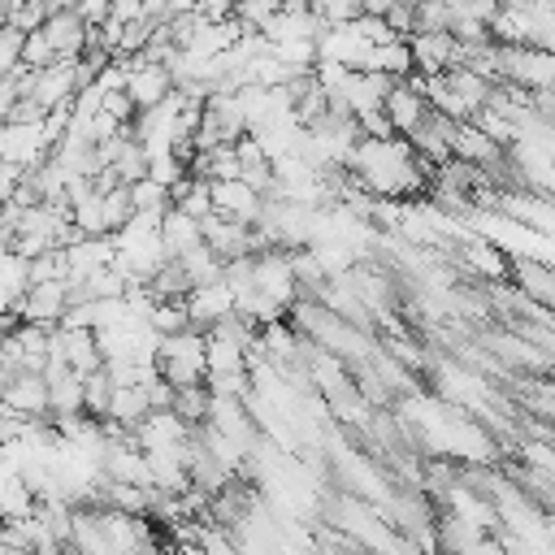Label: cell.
Segmentation results:
<instances>
[{
  "mask_svg": "<svg viewBox=\"0 0 555 555\" xmlns=\"http://www.w3.org/2000/svg\"><path fill=\"white\" fill-rule=\"evenodd\" d=\"M494 69L499 78L529 87V91L555 82V56L542 48H525V43H494Z\"/></svg>",
  "mask_w": 555,
  "mask_h": 555,
  "instance_id": "7a4b0ae2",
  "label": "cell"
},
{
  "mask_svg": "<svg viewBox=\"0 0 555 555\" xmlns=\"http://www.w3.org/2000/svg\"><path fill=\"white\" fill-rule=\"evenodd\" d=\"M408 48H412V65H416L421 74H442V69H451V56H455L451 30H412V35H408Z\"/></svg>",
  "mask_w": 555,
  "mask_h": 555,
  "instance_id": "7c38bea8",
  "label": "cell"
},
{
  "mask_svg": "<svg viewBox=\"0 0 555 555\" xmlns=\"http://www.w3.org/2000/svg\"><path fill=\"white\" fill-rule=\"evenodd\" d=\"M126 100L134 104V113L139 108H152V104H160L169 91H173V78H169V69L165 65H156V61H143V56H130V69H126Z\"/></svg>",
  "mask_w": 555,
  "mask_h": 555,
  "instance_id": "3957f363",
  "label": "cell"
},
{
  "mask_svg": "<svg viewBox=\"0 0 555 555\" xmlns=\"http://www.w3.org/2000/svg\"><path fill=\"white\" fill-rule=\"evenodd\" d=\"M356 130H360V139H386V134H395V130H390V117H386L382 108L356 113Z\"/></svg>",
  "mask_w": 555,
  "mask_h": 555,
  "instance_id": "f546056e",
  "label": "cell"
},
{
  "mask_svg": "<svg viewBox=\"0 0 555 555\" xmlns=\"http://www.w3.org/2000/svg\"><path fill=\"white\" fill-rule=\"evenodd\" d=\"M39 30H43V39L52 43L56 61H74V56L87 48V22H82L74 9H52Z\"/></svg>",
  "mask_w": 555,
  "mask_h": 555,
  "instance_id": "9c48e42d",
  "label": "cell"
},
{
  "mask_svg": "<svg viewBox=\"0 0 555 555\" xmlns=\"http://www.w3.org/2000/svg\"><path fill=\"white\" fill-rule=\"evenodd\" d=\"M65 308H69V286L65 282H35L13 304L17 321H30V325H56Z\"/></svg>",
  "mask_w": 555,
  "mask_h": 555,
  "instance_id": "277c9868",
  "label": "cell"
},
{
  "mask_svg": "<svg viewBox=\"0 0 555 555\" xmlns=\"http://www.w3.org/2000/svg\"><path fill=\"white\" fill-rule=\"evenodd\" d=\"M100 108H104L113 121H121V126L134 121V104L126 100V91H100Z\"/></svg>",
  "mask_w": 555,
  "mask_h": 555,
  "instance_id": "4dcf8cb0",
  "label": "cell"
},
{
  "mask_svg": "<svg viewBox=\"0 0 555 555\" xmlns=\"http://www.w3.org/2000/svg\"><path fill=\"white\" fill-rule=\"evenodd\" d=\"M208 199H212V212L217 217H230V221H243V225H251L256 217H260V204H264V195H256L247 182H238V178H221V182H208Z\"/></svg>",
  "mask_w": 555,
  "mask_h": 555,
  "instance_id": "8992f818",
  "label": "cell"
},
{
  "mask_svg": "<svg viewBox=\"0 0 555 555\" xmlns=\"http://www.w3.org/2000/svg\"><path fill=\"white\" fill-rule=\"evenodd\" d=\"M412 17H416L412 30H451V9H447V0H421V4L412 9Z\"/></svg>",
  "mask_w": 555,
  "mask_h": 555,
  "instance_id": "484cf974",
  "label": "cell"
},
{
  "mask_svg": "<svg viewBox=\"0 0 555 555\" xmlns=\"http://www.w3.org/2000/svg\"><path fill=\"white\" fill-rule=\"evenodd\" d=\"M182 173H186V165H182L173 152H156V156H147V178H156L160 186H173Z\"/></svg>",
  "mask_w": 555,
  "mask_h": 555,
  "instance_id": "83f0119b",
  "label": "cell"
},
{
  "mask_svg": "<svg viewBox=\"0 0 555 555\" xmlns=\"http://www.w3.org/2000/svg\"><path fill=\"white\" fill-rule=\"evenodd\" d=\"M108 395H113V382H108V373H104V364H100V369H91V373H82V412H87V416H95V421H104V408H108Z\"/></svg>",
  "mask_w": 555,
  "mask_h": 555,
  "instance_id": "7402d4cb",
  "label": "cell"
},
{
  "mask_svg": "<svg viewBox=\"0 0 555 555\" xmlns=\"http://www.w3.org/2000/svg\"><path fill=\"white\" fill-rule=\"evenodd\" d=\"M382 113L390 117V130H395V134H412V130L421 126V117L429 113V104H425L408 82H395V87L386 91V100H382Z\"/></svg>",
  "mask_w": 555,
  "mask_h": 555,
  "instance_id": "4fadbf2b",
  "label": "cell"
},
{
  "mask_svg": "<svg viewBox=\"0 0 555 555\" xmlns=\"http://www.w3.org/2000/svg\"><path fill=\"white\" fill-rule=\"evenodd\" d=\"M269 52L291 69H312V61H317V43L312 39H282V43H269Z\"/></svg>",
  "mask_w": 555,
  "mask_h": 555,
  "instance_id": "cb8c5ba5",
  "label": "cell"
},
{
  "mask_svg": "<svg viewBox=\"0 0 555 555\" xmlns=\"http://www.w3.org/2000/svg\"><path fill=\"white\" fill-rule=\"evenodd\" d=\"M451 156L455 160H468L477 169H499L507 160V152L494 139H486L473 121H455V130H451Z\"/></svg>",
  "mask_w": 555,
  "mask_h": 555,
  "instance_id": "30bf717a",
  "label": "cell"
},
{
  "mask_svg": "<svg viewBox=\"0 0 555 555\" xmlns=\"http://www.w3.org/2000/svg\"><path fill=\"white\" fill-rule=\"evenodd\" d=\"M152 369H156V377H165L169 386H195V382H204V334H199V330L165 334V338L156 343Z\"/></svg>",
  "mask_w": 555,
  "mask_h": 555,
  "instance_id": "6da1fadb",
  "label": "cell"
},
{
  "mask_svg": "<svg viewBox=\"0 0 555 555\" xmlns=\"http://www.w3.org/2000/svg\"><path fill=\"white\" fill-rule=\"evenodd\" d=\"M17 429H22V416H13L4 403H0V442H9V438H17Z\"/></svg>",
  "mask_w": 555,
  "mask_h": 555,
  "instance_id": "8d00e7d4",
  "label": "cell"
},
{
  "mask_svg": "<svg viewBox=\"0 0 555 555\" xmlns=\"http://www.w3.org/2000/svg\"><path fill=\"white\" fill-rule=\"evenodd\" d=\"M364 69H382V74H390L395 82H403L416 65H412V48H408V39H390V43H377L373 52H369V65Z\"/></svg>",
  "mask_w": 555,
  "mask_h": 555,
  "instance_id": "ac0fdd59",
  "label": "cell"
},
{
  "mask_svg": "<svg viewBox=\"0 0 555 555\" xmlns=\"http://www.w3.org/2000/svg\"><path fill=\"white\" fill-rule=\"evenodd\" d=\"M147 412H152V408H147V399H143V386H113L108 408H104V421H113L117 429L130 434Z\"/></svg>",
  "mask_w": 555,
  "mask_h": 555,
  "instance_id": "2e32d148",
  "label": "cell"
},
{
  "mask_svg": "<svg viewBox=\"0 0 555 555\" xmlns=\"http://www.w3.org/2000/svg\"><path fill=\"white\" fill-rule=\"evenodd\" d=\"M191 13H199L204 22H225L234 13V0H191Z\"/></svg>",
  "mask_w": 555,
  "mask_h": 555,
  "instance_id": "836d02e7",
  "label": "cell"
},
{
  "mask_svg": "<svg viewBox=\"0 0 555 555\" xmlns=\"http://www.w3.org/2000/svg\"><path fill=\"white\" fill-rule=\"evenodd\" d=\"M503 0H447L451 17H473V22H490L499 13Z\"/></svg>",
  "mask_w": 555,
  "mask_h": 555,
  "instance_id": "f1b7e54d",
  "label": "cell"
},
{
  "mask_svg": "<svg viewBox=\"0 0 555 555\" xmlns=\"http://www.w3.org/2000/svg\"><path fill=\"white\" fill-rule=\"evenodd\" d=\"M382 22H386V26H390V30L399 35V39H408V35H412V26H416L412 9H408V4H399V0H395V4H390V9L382 13Z\"/></svg>",
  "mask_w": 555,
  "mask_h": 555,
  "instance_id": "1f68e13d",
  "label": "cell"
},
{
  "mask_svg": "<svg viewBox=\"0 0 555 555\" xmlns=\"http://www.w3.org/2000/svg\"><path fill=\"white\" fill-rule=\"evenodd\" d=\"M199 234H204V243H208L221 260L251 256V225H243V221H230V217L208 212V217L199 221Z\"/></svg>",
  "mask_w": 555,
  "mask_h": 555,
  "instance_id": "8fae6325",
  "label": "cell"
},
{
  "mask_svg": "<svg viewBox=\"0 0 555 555\" xmlns=\"http://www.w3.org/2000/svg\"><path fill=\"white\" fill-rule=\"evenodd\" d=\"M186 321H191V330H208L212 321H221L225 312H234V291L225 286V282H208V286H191L186 291Z\"/></svg>",
  "mask_w": 555,
  "mask_h": 555,
  "instance_id": "ba28073f",
  "label": "cell"
},
{
  "mask_svg": "<svg viewBox=\"0 0 555 555\" xmlns=\"http://www.w3.org/2000/svg\"><path fill=\"white\" fill-rule=\"evenodd\" d=\"M460 260L473 278H486V282H503L507 278V251H499L494 243H486L481 234H468L460 243Z\"/></svg>",
  "mask_w": 555,
  "mask_h": 555,
  "instance_id": "9a60e30c",
  "label": "cell"
},
{
  "mask_svg": "<svg viewBox=\"0 0 555 555\" xmlns=\"http://www.w3.org/2000/svg\"><path fill=\"white\" fill-rule=\"evenodd\" d=\"M108 169H113V178H117L121 186H130L134 178H143V173H147V156H143V147L134 143V134L121 143V152L113 156V165H108Z\"/></svg>",
  "mask_w": 555,
  "mask_h": 555,
  "instance_id": "603a6c76",
  "label": "cell"
},
{
  "mask_svg": "<svg viewBox=\"0 0 555 555\" xmlns=\"http://www.w3.org/2000/svg\"><path fill=\"white\" fill-rule=\"evenodd\" d=\"M52 61H56V52H52V43L43 39V30H26V35H22L17 65H26V69H43V65H52Z\"/></svg>",
  "mask_w": 555,
  "mask_h": 555,
  "instance_id": "d4e9b609",
  "label": "cell"
},
{
  "mask_svg": "<svg viewBox=\"0 0 555 555\" xmlns=\"http://www.w3.org/2000/svg\"><path fill=\"white\" fill-rule=\"evenodd\" d=\"M0 403H4L13 416H22V421L48 416V382H43V373H39V369H17V373L9 377V386L0 390Z\"/></svg>",
  "mask_w": 555,
  "mask_h": 555,
  "instance_id": "5b68a950",
  "label": "cell"
},
{
  "mask_svg": "<svg viewBox=\"0 0 555 555\" xmlns=\"http://www.w3.org/2000/svg\"><path fill=\"white\" fill-rule=\"evenodd\" d=\"M278 9H282L278 0H234V13H230V17H238L243 26L260 30V26H264V22H269Z\"/></svg>",
  "mask_w": 555,
  "mask_h": 555,
  "instance_id": "4316f807",
  "label": "cell"
},
{
  "mask_svg": "<svg viewBox=\"0 0 555 555\" xmlns=\"http://www.w3.org/2000/svg\"><path fill=\"white\" fill-rule=\"evenodd\" d=\"M507 282L538 308H551L555 299V278H551V264L546 260H533V256H507Z\"/></svg>",
  "mask_w": 555,
  "mask_h": 555,
  "instance_id": "52a82bcc",
  "label": "cell"
},
{
  "mask_svg": "<svg viewBox=\"0 0 555 555\" xmlns=\"http://www.w3.org/2000/svg\"><path fill=\"white\" fill-rule=\"evenodd\" d=\"M156 234H160L165 260H173V256H182L186 247L204 243V234H199V221H195V217H186V212H182V208H173V204L160 212V221H156Z\"/></svg>",
  "mask_w": 555,
  "mask_h": 555,
  "instance_id": "5bb4252c",
  "label": "cell"
},
{
  "mask_svg": "<svg viewBox=\"0 0 555 555\" xmlns=\"http://www.w3.org/2000/svg\"><path fill=\"white\" fill-rule=\"evenodd\" d=\"M169 412L182 416L191 429L204 425V416H208V386H204V382H195V386H173V403H169Z\"/></svg>",
  "mask_w": 555,
  "mask_h": 555,
  "instance_id": "d6986e66",
  "label": "cell"
},
{
  "mask_svg": "<svg viewBox=\"0 0 555 555\" xmlns=\"http://www.w3.org/2000/svg\"><path fill=\"white\" fill-rule=\"evenodd\" d=\"M22 165H9V160H0V204H9L13 199V191H17V182H22Z\"/></svg>",
  "mask_w": 555,
  "mask_h": 555,
  "instance_id": "e575fe53",
  "label": "cell"
},
{
  "mask_svg": "<svg viewBox=\"0 0 555 555\" xmlns=\"http://www.w3.org/2000/svg\"><path fill=\"white\" fill-rule=\"evenodd\" d=\"M178 264H182V273H186V282L191 286H208V282H221V269H225V260L208 247V243H195V247H186L182 256H173Z\"/></svg>",
  "mask_w": 555,
  "mask_h": 555,
  "instance_id": "e0dca14e",
  "label": "cell"
},
{
  "mask_svg": "<svg viewBox=\"0 0 555 555\" xmlns=\"http://www.w3.org/2000/svg\"><path fill=\"white\" fill-rule=\"evenodd\" d=\"M108 17L121 22V26H130V22H143L147 13H143V0H108ZM147 22H152V17H147Z\"/></svg>",
  "mask_w": 555,
  "mask_h": 555,
  "instance_id": "d6a6232c",
  "label": "cell"
},
{
  "mask_svg": "<svg viewBox=\"0 0 555 555\" xmlns=\"http://www.w3.org/2000/svg\"><path fill=\"white\" fill-rule=\"evenodd\" d=\"M126 191H130V208H134V212H165V208H169V186H160V182L147 178V173L134 178Z\"/></svg>",
  "mask_w": 555,
  "mask_h": 555,
  "instance_id": "ffe728a7",
  "label": "cell"
},
{
  "mask_svg": "<svg viewBox=\"0 0 555 555\" xmlns=\"http://www.w3.org/2000/svg\"><path fill=\"white\" fill-rule=\"evenodd\" d=\"M74 13H78L87 26H100V22L108 17V0H78V4H74Z\"/></svg>",
  "mask_w": 555,
  "mask_h": 555,
  "instance_id": "d590c367",
  "label": "cell"
},
{
  "mask_svg": "<svg viewBox=\"0 0 555 555\" xmlns=\"http://www.w3.org/2000/svg\"><path fill=\"white\" fill-rule=\"evenodd\" d=\"M160 338L165 334H178V330H191V321H186V304L182 299H156L152 304V312L143 317Z\"/></svg>",
  "mask_w": 555,
  "mask_h": 555,
  "instance_id": "44dd1931",
  "label": "cell"
}]
</instances>
